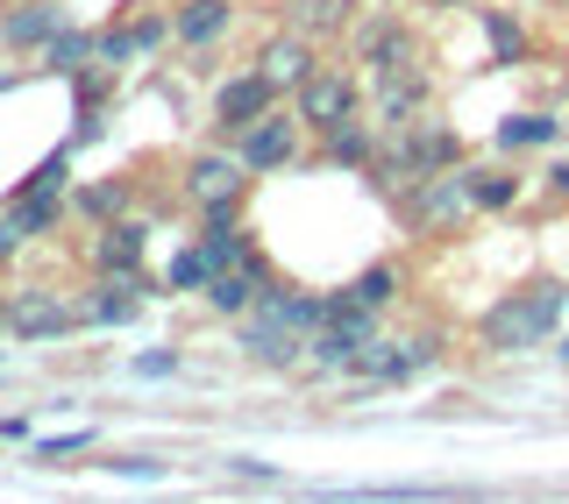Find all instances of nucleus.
I'll return each instance as SVG.
<instances>
[{"label":"nucleus","mask_w":569,"mask_h":504,"mask_svg":"<svg viewBox=\"0 0 569 504\" xmlns=\"http://www.w3.org/2000/svg\"><path fill=\"white\" fill-rule=\"evenodd\" d=\"M299 121H307V135H328L335 121H356L370 114V93L356 85V71H313L307 85H299Z\"/></svg>","instance_id":"6e6552de"},{"label":"nucleus","mask_w":569,"mask_h":504,"mask_svg":"<svg viewBox=\"0 0 569 504\" xmlns=\"http://www.w3.org/2000/svg\"><path fill=\"white\" fill-rule=\"evenodd\" d=\"M29 249V235H22V221H14V206H0V263H14Z\"/></svg>","instance_id":"4c0bfd02"},{"label":"nucleus","mask_w":569,"mask_h":504,"mask_svg":"<svg viewBox=\"0 0 569 504\" xmlns=\"http://www.w3.org/2000/svg\"><path fill=\"white\" fill-rule=\"evenodd\" d=\"M213 270H221V263H213V256H207V242L192 235V242H178V256L164 263V292H178V299H200L207 284H213Z\"/></svg>","instance_id":"a878e982"},{"label":"nucleus","mask_w":569,"mask_h":504,"mask_svg":"<svg viewBox=\"0 0 569 504\" xmlns=\"http://www.w3.org/2000/svg\"><path fill=\"white\" fill-rule=\"evenodd\" d=\"M313 504H477L456 483H356V491H307Z\"/></svg>","instance_id":"dca6fc26"},{"label":"nucleus","mask_w":569,"mask_h":504,"mask_svg":"<svg viewBox=\"0 0 569 504\" xmlns=\"http://www.w3.org/2000/svg\"><path fill=\"white\" fill-rule=\"evenodd\" d=\"M349 50H356V64H370V79H378V71H399V64H420V36L399 8L363 14V22L349 29Z\"/></svg>","instance_id":"0eeeda50"},{"label":"nucleus","mask_w":569,"mask_h":504,"mask_svg":"<svg viewBox=\"0 0 569 504\" xmlns=\"http://www.w3.org/2000/svg\"><path fill=\"white\" fill-rule=\"evenodd\" d=\"M435 114V79L420 64H399V71H378L370 79V121L378 129H406V121Z\"/></svg>","instance_id":"9b49d317"},{"label":"nucleus","mask_w":569,"mask_h":504,"mask_svg":"<svg viewBox=\"0 0 569 504\" xmlns=\"http://www.w3.org/2000/svg\"><path fill=\"white\" fill-rule=\"evenodd\" d=\"M71 327H86V313L58 284H22V292H8V334L14 341H64Z\"/></svg>","instance_id":"423d86ee"},{"label":"nucleus","mask_w":569,"mask_h":504,"mask_svg":"<svg viewBox=\"0 0 569 504\" xmlns=\"http://www.w3.org/2000/svg\"><path fill=\"white\" fill-rule=\"evenodd\" d=\"M562 305H569V284H556V278L527 284V292H506L485 320H477V341H485L491 355H527L562 327Z\"/></svg>","instance_id":"f03ea898"},{"label":"nucleus","mask_w":569,"mask_h":504,"mask_svg":"<svg viewBox=\"0 0 569 504\" xmlns=\"http://www.w3.org/2000/svg\"><path fill=\"white\" fill-rule=\"evenodd\" d=\"M378 341V327H356V320H320V327L307 334V363L313 370H335V376H349L356 370V355Z\"/></svg>","instance_id":"a211bd4d"},{"label":"nucleus","mask_w":569,"mask_h":504,"mask_svg":"<svg viewBox=\"0 0 569 504\" xmlns=\"http://www.w3.org/2000/svg\"><path fill=\"white\" fill-rule=\"evenodd\" d=\"M236 349H242V363H257V370H299L307 363V334H292L284 320L263 313V305L236 320Z\"/></svg>","instance_id":"ddd939ff"},{"label":"nucleus","mask_w":569,"mask_h":504,"mask_svg":"<svg viewBox=\"0 0 569 504\" xmlns=\"http://www.w3.org/2000/svg\"><path fill=\"white\" fill-rule=\"evenodd\" d=\"M548 192H556V200H569V157H562L556 171H548Z\"/></svg>","instance_id":"ea45409f"},{"label":"nucleus","mask_w":569,"mask_h":504,"mask_svg":"<svg viewBox=\"0 0 569 504\" xmlns=\"http://www.w3.org/2000/svg\"><path fill=\"white\" fill-rule=\"evenodd\" d=\"M435 355H441V341L435 334H406V341H370L363 355H356V370H349V384H363V391H391V384H413V376L435 370Z\"/></svg>","instance_id":"7ed1b4c3"},{"label":"nucleus","mask_w":569,"mask_h":504,"mask_svg":"<svg viewBox=\"0 0 569 504\" xmlns=\"http://www.w3.org/2000/svg\"><path fill=\"white\" fill-rule=\"evenodd\" d=\"M462 185H470L477 213H506L512 200H520V178H512L506 164H462Z\"/></svg>","instance_id":"cd10ccee"},{"label":"nucleus","mask_w":569,"mask_h":504,"mask_svg":"<svg viewBox=\"0 0 569 504\" xmlns=\"http://www.w3.org/2000/svg\"><path fill=\"white\" fill-rule=\"evenodd\" d=\"M556 355H562V370H569V341H562V349H556Z\"/></svg>","instance_id":"37998d69"},{"label":"nucleus","mask_w":569,"mask_h":504,"mask_svg":"<svg viewBox=\"0 0 569 504\" xmlns=\"http://www.w3.org/2000/svg\"><path fill=\"white\" fill-rule=\"evenodd\" d=\"M462 164V135L449 129L441 114H420L406 129H385L378 157H370V185H413V178H435V171H456Z\"/></svg>","instance_id":"f257e3e1"},{"label":"nucleus","mask_w":569,"mask_h":504,"mask_svg":"<svg viewBox=\"0 0 569 504\" xmlns=\"http://www.w3.org/2000/svg\"><path fill=\"white\" fill-rule=\"evenodd\" d=\"M562 142V114H506L498 121V150L520 157V150H556Z\"/></svg>","instance_id":"bb28decb"},{"label":"nucleus","mask_w":569,"mask_h":504,"mask_svg":"<svg viewBox=\"0 0 569 504\" xmlns=\"http://www.w3.org/2000/svg\"><path fill=\"white\" fill-rule=\"evenodd\" d=\"M71 213V192H50V200H14V221H22V235L36 242V235H50Z\"/></svg>","instance_id":"72a5a7b5"},{"label":"nucleus","mask_w":569,"mask_h":504,"mask_svg":"<svg viewBox=\"0 0 569 504\" xmlns=\"http://www.w3.org/2000/svg\"><path fill=\"white\" fill-rule=\"evenodd\" d=\"M129 370L136 376H178V370H186V355H178V349H142Z\"/></svg>","instance_id":"e433bc0d"},{"label":"nucleus","mask_w":569,"mask_h":504,"mask_svg":"<svg viewBox=\"0 0 569 504\" xmlns=\"http://www.w3.org/2000/svg\"><path fill=\"white\" fill-rule=\"evenodd\" d=\"M136 200V178L129 171H114V178H93V185H79L71 192V213H79L86 228H107V221H121Z\"/></svg>","instance_id":"5701e85b"},{"label":"nucleus","mask_w":569,"mask_h":504,"mask_svg":"<svg viewBox=\"0 0 569 504\" xmlns=\"http://www.w3.org/2000/svg\"><path fill=\"white\" fill-rule=\"evenodd\" d=\"M263 313H271V320H284L292 334H313L320 320H328V292H292V284H278V292L263 299Z\"/></svg>","instance_id":"c85d7f7f"},{"label":"nucleus","mask_w":569,"mask_h":504,"mask_svg":"<svg viewBox=\"0 0 569 504\" xmlns=\"http://www.w3.org/2000/svg\"><path fill=\"white\" fill-rule=\"evenodd\" d=\"M284 29H299V36H342L356 29V0H284Z\"/></svg>","instance_id":"b1692460"},{"label":"nucleus","mask_w":569,"mask_h":504,"mask_svg":"<svg viewBox=\"0 0 569 504\" xmlns=\"http://www.w3.org/2000/svg\"><path fill=\"white\" fill-rule=\"evenodd\" d=\"M278 100H284V93H278L271 79H263V71H236V79H221V93H213V129L236 142V135L249 129V121H257V114H271Z\"/></svg>","instance_id":"2eb2a0df"},{"label":"nucleus","mask_w":569,"mask_h":504,"mask_svg":"<svg viewBox=\"0 0 569 504\" xmlns=\"http://www.w3.org/2000/svg\"><path fill=\"white\" fill-rule=\"evenodd\" d=\"M0 334H8V292H0Z\"/></svg>","instance_id":"79ce46f5"},{"label":"nucleus","mask_w":569,"mask_h":504,"mask_svg":"<svg viewBox=\"0 0 569 504\" xmlns=\"http://www.w3.org/2000/svg\"><path fill=\"white\" fill-rule=\"evenodd\" d=\"M257 71L278 85V93H299V85L320 71V58H313V36H299V29H278L271 43L257 50Z\"/></svg>","instance_id":"f3484780"},{"label":"nucleus","mask_w":569,"mask_h":504,"mask_svg":"<svg viewBox=\"0 0 569 504\" xmlns=\"http://www.w3.org/2000/svg\"><path fill=\"white\" fill-rule=\"evenodd\" d=\"M278 284H284V278H278V263L263 256V249H249L242 263L213 270V284H207L200 299H207V313H213V320H242V313H257V305L271 299Z\"/></svg>","instance_id":"20e7f679"},{"label":"nucleus","mask_w":569,"mask_h":504,"mask_svg":"<svg viewBox=\"0 0 569 504\" xmlns=\"http://www.w3.org/2000/svg\"><path fill=\"white\" fill-rule=\"evenodd\" d=\"M427 8H470V0H427Z\"/></svg>","instance_id":"a19ab883"},{"label":"nucleus","mask_w":569,"mask_h":504,"mask_svg":"<svg viewBox=\"0 0 569 504\" xmlns=\"http://www.w3.org/2000/svg\"><path fill=\"white\" fill-rule=\"evenodd\" d=\"M228 476H242V483H263V491H278V483H284V470H278V462H257V455H236V462H228Z\"/></svg>","instance_id":"c9c22d12"},{"label":"nucleus","mask_w":569,"mask_h":504,"mask_svg":"<svg viewBox=\"0 0 569 504\" xmlns=\"http://www.w3.org/2000/svg\"><path fill=\"white\" fill-rule=\"evenodd\" d=\"M50 192H71V142H58V150H50L29 178H14L8 206H14V200H50Z\"/></svg>","instance_id":"c756f323"},{"label":"nucleus","mask_w":569,"mask_h":504,"mask_svg":"<svg viewBox=\"0 0 569 504\" xmlns=\"http://www.w3.org/2000/svg\"><path fill=\"white\" fill-rule=\"evenodd\" d=\"M370 157H378V121L370 114L335 121V129L320 135V164H335V171H370Z\"/></svg>","instance_id":"412c9836"},{"label":"nucleus","mask_w":569,"mask_h":504,"mask_svg":"<svg viewBox=\"0 0 569 504\" xmlns=\"http://www.w3.org/2000/svg\"><path fill=\"white\" fill-rule=\"evenodd\" d=\"M242 192H249V164L236 150H200V157H186V200L213 213V206H242Z\"/></svg>","instance_id":"f8f14e48"},{"label":"nucleus","mask_w":569,"mask_h":504,"mask_svg":"<svg viewBox=\"0 0 569 504\" xmlns=\"http://www.w3.org/2000/svg\"><path fill=\"white\" fill-rule=\"evenodd\" d=\"M228 22H236V0H186V8L171 14V43L178 50H207V43H221Z\"/></svg>","instance_id":"4be33fe9"},{"label":"nucleus","mask_w":569,"mask_h":504,"mask_svg":"<svg viewBox=\"0 0 569 504\" xmlns=\"http://www.w3.org/2000/svg\"><path fill=\"white\" fill-rule=\"evenodd\" d=\"M86 256H93V270H142V256H150V228L121 213V221L93 228V249H86Z\"/></svg>","instance_id":"aec40b11"},{"label":"nucleus","mask_w":569,"mask_h":504,"mask_svg":"<svg viewBox=\"0 0 569 504\" xmlns=\"http://www.w3.org/2000/svg\"><path fill=\"white\" fill-rule=\"evenodd\" d=\"M200 242H207V256L213 263H242L249 256V249H257V235H249V228H242V206H213L207 213V228H200Z\"/></svg>","instance_id":"393cba45"},{"label":"nucleus","mask_w":569,"mask_h":504,"mask_svg":"<svg viewBox=\"0 0 569 504\" xmlns=\"http://www.w3.org/2000/svg\"><path fill=\"white\" fill-rule=\"evenodd\" d=\"M93 43H100L93 29H58L43 50H36V58H43V71H58V79H71V71H86V64H93Z\"/></svg>","instance_id":"7c9ffc66"},{"label":"nucleus","mask_w":569,"mask_h":504,"mask_svg":"<svg viewBox=\"0 0 569 504\" xmlns=\"http://www.w3.org/2000/svg\"><path fill=\"white\" fill-rule=\"evenodd\" d=\"M171 43V14H136V22H107L100 43H93V64L107 71H129L142 58H157V50Z\"/></svg>","instance_id":"4468645a"},{"label":"nucleus","mask_w":569,"mask_h":504,"mask_svg":"<svg viewBox=\"0 0 569 504\" xmlns=\"http://www.w3.org/2000/svg\"><path fill=\"white\" fill-rule=\"evenodd\" d=\"M93 441H100L93 426H79V434H50V441H36V462H43V470H58V462L86 455V447H93Z\"/></svg>","instance_id":"f704fd0d"},{"label":"nucleus","mask_w":569,"mask_h":504,"mask_svg":"<svg viewBox=\"0 0 569 504\" xmlns=\"http://www.w3.org/2000/svg\"><path fill=\"white\" fill-rule=\"evenodd\" d=\"M299 135H307L299 107H292V114H284V107H271V114H257L236 142H228V150L249 164V178H271V171H284V164H299Z\"/></svg>","instance_id":"39448f33"},{"label":"nucleus","mask_w":569,"mask_h":504,"mask_svg":"<svg viewBox=\"0 0 569 504\" xmlns=\"http://www.w3.org/2000/svg\"><path fill=\"white\" fill-rule=\"evenodd\" d=\"M58 29H64L58 0H14V8L0 14V50H43Z\"/></svg>","instance_id":"6ab92c4d"},{"label":"nucleus","mask_w":569,"mask_h":504,"mask_svg":"<svg viewBox=\"0 0 569 504\" xmlns=\"http://www.w3.org/2000/svg\"><path fill=\"white\" fill-rule=\"evenodd\" d=\"M485 36H491V64H520L527 58V22L506 8H485Z\"/></svg>","instance_id":"473e14b6"},{"label":"nucleus","mask_w":569,"mask_h":504,"mask_svg":"<svg viewBox=\"0 0 569 504\" xmlns=\"http://www.w3.org/2000/svg\"><path fill=\"white\" fill-rule=\"evenodd\" d=\"M356 299L370 305V313H385V305H399V292H406V270L391 263V256H378V263H363L356 270V284H349Z\"/></svg>","instance_id":"2f4dec72"},{"label":"nucleus","mask_w":569,"mask_h":504,"mask_svg":"<svg viewBox=\"0 0 569 504\" xmlns=\"http://www.w3.org/2000/svg\"><path fill=\"white\" fill-rule=\"evenodd\" d=\"M114 476H164V462L157 455H121V462H107Z\"/></svg>","instance_id":"58836bf2"},{"label":"nucleus","mask_w":569,"mask_h":504,"mask_svg":"<svg viewBox=\"0 0 569 504\" xmlns=\"http://www.w3.org/2000/svg\"><path fill=\"white\" fill-rule=\"evenodd\" d=\"M150 270H93V292L79 299L86 327H129V320H142V305H150Z\"/></svg>","instance_id":"1a4fd4ad"},{"label":"nucleus","mask_w":569,"mask_h":504,"mask_svg":"<svg viewBox=\"0 0 569 504\" xmlns=\"http://www.w3.org/2000/svg\"><path fill=\"white\" fill-rule=\"evenodd\" d=\"M470 185H462V164L456 171H435V178H413V192H406V221L427 228V235H449V228L470 221Z\"/></svg>","instance_id":"9d476101"}]
</instances>
